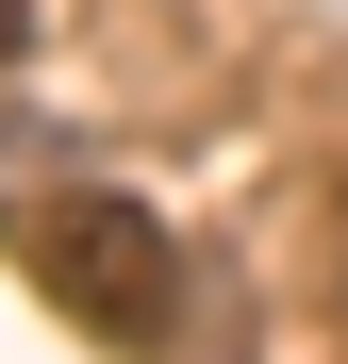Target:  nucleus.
I'll use <instances>...</instances> for the list:
<instances>
[{"instance_id": "1", "label": "nucleus", "mask_w": 348, "mask_h": 364, "mask_svg": "<svg viewBox=\"0 0 348 364\" xmlns=\"http://www.w3.org/2000/svg\"><path fill=\"white\" fill-rule=\"evenodd\" d=\"M33 265H50V298H67L100 348H149V364L199 348V265H183V232H166L133 182H50L33 199Z\"/></svg>"}, {"instance_id": "2", "label": "nucleus", "mask_w": 348, "mask_h": 364, "mask_svg": "<svg viewBox=\"0 0 348 364\" xmlns=\"http://www.w3.org/2000/svg\"><path fill=\"white\" fill-rule=\"evenodd\" d=\"M17 50H33V0H0V67H17Z\"/></svg>"}]
</instances>
